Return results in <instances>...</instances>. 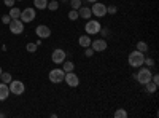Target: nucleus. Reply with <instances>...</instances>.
I'll return each mask as SVG.
<instances>
[{
  "instance_id": "f257e3e1",
  "label": "nucleus",
  "mask_w": 159,
  "mask_h": 118,
  "mask_svg": "<svg viewBox=\"0 0 159 118\" xmlns=\"http://www.w3.org/2000/svg\"><path fill=\"white\" fill-rule=\"evenodd\" d=\"M127 61H129V65L134 69H139L143 65V61H145V53H142V51H137L134 50L132 53L127 56Z\"/></svg>"
},
{
  "instance_id": "f03ea898",
  "label": "nucleus",
  "mask_w": 159,
  "mask_h": 118,
  "mask_svg": "<svg viewBox=\"0 0 159 118\" xmlns=\"http://www.w3.org/2000/svg\"><path fill=\"white\" fill-rule=\"evenodd\" d=\"M134 77L137 78V82H139L140 85H147L148 82H151L153 72H151L150 67H143V69H140V70L137 72V75H134Z\"/></svg>"
},
{
  "instance_id": "7ed1b4c3",
  "label": "nucleus",
  "mask_w": 159,
  "mask_h": 118,
  "mask_svg": "<svg viewBox=\"0 0 159 118\" xmlns=\"http://www.w3.org/2000/svg\"><path fill=\"white\" fill-rule=\"evenodd\" d=\"M100 29H102V26H100V22H99V21H96V19H88V21H86V24H84V31H86V34H88V35L99 34V32H100Z\"/></svg>"
},
{
  "instance_id": "20e7f679",
  "label": "nucleus",
  "mask_w": 159,
  "mask_h": 118,
  "mask_svg": "<svg viewBox=\"0 0 159 118\" xmlns=\"http://www.w3.org/2000/svg\"><path fill=\"white\" fill-rule=\"evenodd\" d=\"M24 91H25V85L21 80H11L10 82V93L11 94L21 96V94H24Z\"/></svg>"
},
{
  "instance_id": "39448f33",
  "label": "nucleus",
  "mask_w": 159,
  "mask_h": 118,
  "mask_svg": "<svg viewBox=\"0 0 159 118\" xmlns=\"http://www.w3.org/2000/svg\"><path fill=\"white\" fill-rule=\"evenodd\" d=\"M37 18V13H35V8H24L22 11H21V16H19V19L24 22V24H27V22H32L34 19Z\"/></svg>"
},
{
  "instance_id": "423d86ee",
  "label": "nucleus",
  "mask_w": 159,
  "mask_h": 118,
  "mask_svg": "<svg viewBox=\"0 0 159 118\" xmlns=\"http://www.w3.org/2000/svg\"><path fill=\"white\" fill-rule=\"evenodd\" d=\"M64 77H65V72L62 69H52L48 73V78H49L51 83H62L64 82Z\"/></svg>"
},
{
  "instance_id": "0eeeda50",
  "label": "nucleus",
  "mask_w": 159,
  "mask_h": 118,
  "mask_svg": "<svg viewBox=\"0 0 159 118\" xmlns=\"http://www.w3.org/2000/svg\"><path fill=\"white\" fill-rule=\"evenodd\" d=\"M91 11H92V15H94L96 18H103L105 15H107V5L100 3L99 0H97V2H94V3H92V8H91Z\"/></svg>"
},
{
  "instance_id": "6e6552de",
  "label": "nucleus",
  "mask_w": 159,
  "mask_h": 118,
  "mask_svg": "<svg viewBox=\"0 0 159 118\" xmlns=\"http://www.w3.org/2000/svg\"><path fill=\"white\" fill-rule=\"evenodd\" d=\"M8 26H10V32L15 35H19L24 32V22L21 19H11Z\"/></svg>"
},
{
  "instance_id": "1a4fd4ad",
  "label": "nucleus",
  "mask_w": 159,
  "mask_h": 118,
  "mask_svg": "<svg viewBox=\"0 0 159 118\" xmlns=\"http://www.w3.org/2000/svg\"><path fill=\"white\" fill-rule=\"evenodd\" d=\"M65 59H67V53H65L64 50L57 48V50L52 51V54H51V61L54 62V64H62Z\"/></svg>"
},
{
  "instance_id": "9d476101",
  "label": "nucleus",
  "mask_w": 159,
  "mask_h": 118,
  "mask_svg": "<svg viewBox=\"0 0 159 118\" xmlns=\"http://www.w3.org/2000/svg\"><path fill=\"white\" fill-rule=\"evenodd\" d=\"M64 82L67 83L70 88H76L80 85V78H78V75L75 72H67L65 77H64Z\"/></svg>"
},
{
  "instance_id": "9b49d317",
  "label": "nucleus",
  "mask_w": 159,
  "mask_h": 118,
  "mask_svg": "<svg viewBox=\"0 0 159 118\" xmlns=\"http://www.w3.org/2000/svg\"><path fill=\"white\" fill-rule=\"evenodd\" d=\"M107 46H108V43H107V40H105V38H97V40L91 42V48L94 50V53L105 51V50H107Z\"/></svg>"
},
{
  "instance_id": "f8f14e48",
  "label": "nucleus",
  "mask_w": 159,
  "mask_h": 118,
  "mask_svg": "<svg viewBox=\"0 0 159 118\" xmlns=\"http://www.w3.org/2000/svg\"><path fill=\"white\" fill-rule=\"evenodd\" d=\"M35 32H37L38 38H49V37H51V29L48 27V26H45V24H40V26H37Z\"/></svg>"
},
{
  "instance_id": "ddd939ff",
  "label": "nucleus",
  "mask_w": 159,
  "mask_h": 118,
  "mask_svg": "<svg viewBox=\"0 0 159 118\" xmlns=\"http://www.w3.org/2000/svg\"><path fill=\"white\" fill-rule=\"evenodd\" d=\"M78 16L88 21V19H91V18H92V11H91V8H88V7H83V5H81V7L78 8Z\"/></svg>"
},
{
  "instance_id": "4468645a",
  "label": "nucleus",
  "mask_w": 159,
  "mask_h": 118,
  "mask_svg": "<svg viewBox=\"0 0 159 118\" xmlns=\"http://www.w3.org/2000/svg\"><path fill=\"white\" fill-rule=\"evenodd\" d=\"M10 96V86L3 82H0V101H7Z\"/></svg>"
},
{
  "instance_id": "2eb2a0df",
  "label": "nucleus",
  "mask_w": 159,
  "mask_h": 118,
  "mask_svg": "<svg viewBox=\"0 0 159 118\" xmlns=\"http://www.w3.org/2000/svg\"><path fill=\"white\" fill-rule=\"evenodd\" d=\"M91 37L88 35V34H84V35H80V38H78V43H80V46H83V48H88V46H91Z\"/></svg>"
},
{
  "instance_id": "dca6fc26",
  "label": "nucleus",
  "mask_w": 159,
  "mask_h": 118,
  "mask_svg": "<svg viewBox=\"0 0 159 118\" xmlns=\"http://www.w3.org/2000/svg\"><path fill=\"white\" fill-rule=\"evenodd\" d=\"M62 70H64L65 73H67V72H73V70H75V64H73L72 61L65 59V61L62 62Z\"/></svg>"
},
{
  "instance_id": "f3484780",
  "label": "nucleus",
  "mask_w": 159,
  "mask_h": 118,
  "mask_svg": "<svg viewBox=\"0 0 159 118\" xmlns=\"http://www.w3.org/2000/svg\"><path fill=\"white\" fill-rule=\"evenodd\" d=\"M35 10H46L48 7V0H34Z\"/></svg>"
},
{
  "instance_id": "a211bd4d",
  "label": "nucleus",
  "mask_w": 159,
  "mask_h": 118,
  "mask_svg": "<svg viewBox=\"0 0 159 118\" xmlns=\"http://www.w3.org/2000/svg\"><path fill=\"white\" fill-rule=\"evenodd\" d=\"M145 86V89H147V93L148 94H154L156 93V89H157V85H154L153 82H148L147 85H143Z\"/></svg>"
},
{
  "instance_id": "6ab92c4d",
  "label": "nucleus",
  "mask_w": 159,
  "mask_h": 118,
  "mask_svg": "<svg viewBox=\"0 0 159 118\" xmlns=\"http://www.w3.org/2000/svg\"><path fill=\"white\" fill-rule=\"evenodd\" d=\"M19 16H21V10L16 8V7H11V10H10V18H11V19H19Z\"/></svg>"
},
{
  "instance_id": "aec40b11",
  "label": "nucleus",
  "mask_w": 159,
  "mask_h": 118,
  "mask_svg": "<svg viewBox=\"0 0 159 118\" xmlns=\"http://www.w3.org/2000/svg\"><path fill=\"white\" fill-rule=\"evenodd\" d=\"M0 80H2L3 83H7V85H10V82L13 80L11 73H10V72H2V75H0Z\"/></svg>"
},
{
  "instance_id": "412c9836",
  "label": "nucleus",
  "mask_w": 159,
  "mask_h": 118,
  "mask_svg": "<svg viewBox=\"0 0 159 118\" xmlns=\"http://www.w3.org/2000/svg\"><path fill=\"white\" fill-rule=\"evenodd\" d=\"M48 10H51V11H56L57 8H59V2L57 0H52V2H48V7H46Z\"/></svg>"
},
{
  "instance_id": "4be33fe9",
  "label": "nucleus",
  "mask_w": 159,
  "mask_h": 118,
  "mask_svg": "<svg viewBox=\"0 0 159 118\" xmlns=\"http://www.w3.org/2000/svg\"><path fill=\"white\" fill-rule=\"evenodd\" d=\"M137 51H142V53H147L148 51V45L145 42H139L137 43Z\"/></svg>"
},
{
  "instance_id": "5701e85b",
  "label": "nucleus",
  "mask_w": 159,
  "mask_h": 118,
  "mask_svg": "<svg viewBox=\"0 0 159 118\" xmlns=\"http://www.w3.org/2000/svg\"><path fill=\"white\" fill-rule=\"evenodd\" d=\"M69 19H70V21H76V19H80V16H78V10H70V11H69Z\"/></svg>"
},
{
  "instance_id": "b1692460",
  "label": "nucleus",
  "mask_w": 159,
  "mask_h": 118,
  "mask_svg": "<svg viewBox=\"0 0 159 118\" xmlns=\"http://www.w3.org/2000/svg\"><path fill=\"white\" fill-rule=\"evenodd\" d=\"M126 116H127V112L124 109H118L115 112V118H126Z\"/></svg>"
},
{
  "instance_id": "393cba45",
  "label": "nucleus",
  "mask_w": 159,
  "mask_h": 118,
  "mask_svg": "<svg viewBox=\"0 0 159 118\" xmlns=\"http://www.w3.org/2000/svg\"><path fill=\"white\" fill-rule=\"evenodd\" d=\"M25 50H27L29 53H35V51L38 50V46H37V43H27L25 45Z\"/></svg>"
},
{
  "instance_id": "a878e982",
  "label": "nucleus",
  "mask_w": 159,
  "mask_h": 118,
  "mask_svg": "<svg viewBox=\"0 0 159 118\" xmlns=\"http://www.w3.org/2000/svg\"><path fill=\"white\" fill-rule=\"evenodd\" d=\"M70 7H72V10H78L81 7V0H70Z\"/></svg>"
},
{
  "instance_id": "bb28decb",
  "label": "nucleus",
  "mask_w": 159,
  "mask_h": 118,
  "mask_svg": "<svg viewBox=\"0 0 159 118\" xmlns=\"http://www.w3.org/2000/svg\"><path fill=\"white\" fill-rule=\"evenodd\" d=\"M143 64H147V67H154V59L153 58H145V61H143Z\"/></svg>"
},
{
  "instance_id": "cd10ccee",
  "label": "nucleus",
  "mask_w": 159,
  "mask_h": 118,
  "mask_svg": "<svg viewBox=\"0 0 159 118\" xmlns=\"http://www.w3.org/2000/svg\"><path fill=\"white\" fill-rule=\"evenodd\" d=\"M84 56H86V58H92V56H94V50H92L91 46L84 48Z\"/></svg>"
},
{
  "instance_id": "c85d7f7f",
  "label": "nucleus",
  "mask_w": 159,
  "mask_h": 118,
  "mask_svg": "<svg viewBox=\"0 0 159 118\" xmlns=\"http://www.w3.org/2000/svg\"><path fill=\"white\" fill-rule=\"evenodd\" d=\"M107 13H108V15H116L118 8H116L115 5H110V7H107Z\"/></svg>"
},
{
  "instance_id": "c756f323",
  "label": "nucleus",
  "mask_w": 159,
  "mask_h": 118,
  "mask_svg": "<svg viewBox=\"0 0 159 118\" xmlns=\"http://www.w3.org/2000/svg\"><path fill=\"white\" fill-rule=\"evenodd\" d=\"M3 3H5V7L11 8V7H15V3H16V0H3Z\"/></svg>"
},
{
  "instance_id": "7c9ffc66",
  "label": "nucleus",
  "mask_w": 159,
  "mask_h": 118,
  "mask_svg": "<svg viewBox=\"0 0 159 118\" xmlns=\"http://www.w3.org/2000/svg\"><path fill=\"white\" fill-rule=\"evenodd\" d=\"M10 21H11L10 15H3V16H2V22H3V24H10Z\"/></svg>"
},
{
  "instance_id": "2f4dec72",
  "label": "nucleus",
  "mask_w": 159,
  "mask_h": 118,
  "mask_svg": "<svg viewBox=\"0 0 159 118\" xmlns=\"http://www.w3.org/2000/svg\"><path fill=\"white\" fill-rule=\"evenodd\" d=\"M151 82H153L154 85H159V75H157V73H154V75L151 77Z\"/></svg>"
},
{
  "instance_id": "473e14b6",
  "label": "nucleus",
  "mask_w": 159,
  "mask_h": 118,
  "mask_svg": "<svg viewBox=\"0 0 159 118\" xmlns=\"http://www.w3.org/2000/svg\"><path fill=\"white\" fill-rule=\"evenodd\" d=\"M99 34H102V35H103V37H107V35H108V34H110V32H108V29H105V27H102V29H100V32H99Z\"/></svg>"
},
{
  "instance_id": "72a5a7b5",
  "label": "nucleus",
  "mask_w": 159,
  "mask_h": 118,
  "mask_svg": "<svg viewBox=\"0 0 159 118\" xmlns=\"http://www.w3.org/2000/svg\"><path fill=\"white\" fill-rule=\"evenodd\" d=\"M88 2H89V3H94V2H97V0H88Z\"/></svg>"
},
{
  "instance_id": "f704fd0d",
  "label": "nucleus",
  "mask_w": 159,
  "mask_h": 118,
  "mask_svg": "<svg viewBox=\"0 0 159 118\" xmlns=\"http://www.w3.org/2000/svg\"><path fill=\"white\" fill-rule=\"evenodd\" d=\"M2 72H3V70H2V67H0V75H2Z\"/></svg>"
},
{
  "instance_id": "c9c22d12",
  "label": "nucleus",
  "mask_w": 159,
  "mask_h": 118,
  "mask_svg": "<svg viewBox=\"0 0 159 118\" xmlns=\"http://www.w3.org/2000/svg\"><path fill=\"white\" fill-rule=\"evenodd\" d=\"M16 2H22V0H16Z\"/></svg>"
}]
</instances>
